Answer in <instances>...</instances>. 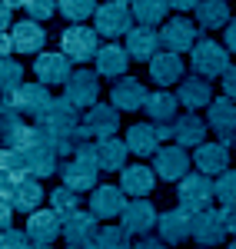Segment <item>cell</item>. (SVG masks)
<instances>
[{"mask_svg": "<svg viewBox=\"0 0 236 249\" xmlns=\"http://www.w3.org/2000/svg\"><path fill=\"white\" fill-rule=\"evenodd\" d=\"M97 150L87 143V146H80V153L77 156H70L63 166H60V179H63V186L67 190H73V193H93L97 190Z\"/></svg>", "mask_w": 236, "mask_h": 249, "instance_id": "obj_1", "label": "cell"}, {"mask_svg": "<svg viewBox=\"0 0 236 249\" xmlns=\"http://www.w3.org/2000/svg\"><path fill=\"white\" fill-rule=\"evenodd\" d=\"M190 63H193V73L203 80H213V77H223L233 63H230V50L226 43H217L213 37H203L190 50Z\"/></svg>", "mask_w": 236, "mask_h": 249, "instance_id": "obj_2", "label": "cell"}, {"mask_svg": "<svg viewBox=\"0 0 236 249\" xmlns=\"http://www.w3.org/2000/svg\"><path fill=\"white\" fill-rule=\"evenodd\" d=\"M57 103V96L50 93V87L43 83H23L10 100H3V110H17L20 116H34V123L50 113V107Z\"/></svg>", "mask_w": 236, "mask_h": 249, "instance_id": "obj_3", "label": "cell"}, {"mask_svg": "<svg viewBox=\"0 0 236 249\" xmlns=\"http://www.w3.org/2000/svg\"><path fill=\"white\" fill-rule=\"evenodd\" d=\"M93 27H97V34H103L110 40L127 37L133 30V7H130V0H103L97 17H93Z\"/></svg>", "mask_w": 236, "mask_h": 249, "instance_id": "obj_4", "label": "cell"}, {"mask_svg": "<svg viewBox=\"0 0 236 249\" xmlns=\"http://www.w3.org/2000/svg\"><path fill=\"white\" fill-rule=\"evenodd\" d=\"M60 50L73 63H87V60H97L100 53V34L97 27H87V23H70L60 37Z\"/></svg>", "mask_w": 236, "mask_h": 249, "instance_id": "obj_5", "label": "cell"}, {"mask_svg": "<svg viewBox=\"0 0 236 249\" xmlns=\"http://www.w3.org/2000/svg\"><path fill=\"white\" fill-rule=\"evenodd\" d=\"M177 199L183 210L190 213H203L210 210V203L217 199V183L206 176V173H190V176H183L177 186Z\"/></svg>", "mask_w": 236, "mask_h": 249, "instance_id": "obj_6", "label": "cell"}, {"mask_svg": "<svg viewBox=\"0 0 236 249\" xmlns=\"http://www.w3.org/2000/svg\"><path fill=\"white\" fill-rule=\"evenodd\" d=\"M3 199L17 213H37L43 203V186L34 176H3Z\"/></svg>", "mask_w": 236, "mask_h": 249, "instance_id": "obj_7", "label": "cell"}, {"mask_svg": "<svg viewBox=\"0 0 236 249\" xmlns=\"http://www.w3.org/2000/svg\"><path fill=\"white\" fill-rule=\"evenodd\" d=\"M160 37H163V50H170V53H190L203 40V30L193 20L173 17V20H166V27L160 30Z\"/></svg>", "mask_w": 236, "mask_h": 249, "instance_id": "obj_8", "label": "cell"}, {"mask_svg": "<svg viewBox=\"0 0 236 249\" xmlns=\"http://www.w3.org/2000/svg\"><path fill=\"white\" fill-rule=\"evenodd\" d=\"M70 63L73 60L67 57L63 50H50V53H40L37 60H34V77H37V83H43V87H67L70 83V77L77 73V70H70Z\"/></svg>", "mask_w": 236, "mask_h": 249, "instance_id": "obj_9", "label": "cell"}, {"mask_svg": "<svg viewBox=\"0 0 236 249\" xmlns=\"http://www.w3.org/2000/svg\"><path fill=\"white\" fill-rule=\"evenodd\" d=\"M100 219L93 216V213H87V210H80L73 213V216H67L63 219V243L70 249H83V246H93L97 243V236H100Z\"/></svg>", "mask_w": 236, "mask_h": 249, "instance_id": "obj_10", "label": "cell"}, {"mask_svg": "<svg viewBox=\"0 0 236 249\" xmlns=\"http://www.w3.org/2000/svg\"><path fill=\"white\" fill-rule=\"evenodd\" d=\"M63 96L77 107V110H90V107H97V96H100V73L97 70H77L70 83L63 87Z\"/></svg>", "mask_w": 236, "mask_h": 249, "instance_id": "obj_11", "label": "cell"}, {"mask_svg": "<svg viewBox=\"0 0 236 249\" xmlns=\"http://www.w3.org/2000/svg\"><path fill=\"white\" fill-rule=\"evenodd\" d=\"M146 100H150V90L140 83L137 77H120L110 90V103L117 107L120 113H137V110H146Z\"/></svg>", "mask_w": 236, "mask_h": 249, "instance_id": "obj_12", "label": "cell"}, {"mask_svg": "<svg viewBox=\"0 0 236 249\" xmlns=\"http://www.w3.org/2000/svg\"><path fill=\"white\" fill-rule=\"evenodd\" d=\"M190 166H193V160L183 146H163L153 156V173L166 183H180L183 176H190Z\"/></svg>", "mask_w": 236, "mask_h": 249, "instance_id": "obj_13", "label": "cell"}, {"mask_svg": "<svg viewBox=\"0 0 236 249\" xmlns=\"http://www.w3.org/2000/svg\"><path fill=\"white\" fill-rule=\"evenodd\" d=\"M230 236L226 230V216L223 210H203V213H193V239L203 243V246H217Z\"/></svg>", "mask_w": 236, "mask_h": 249, "instance_id": "obj_14", "label": "cell"}, {"mask_svg": "<svg viewBox=\"0 0 236 249\" xmlns=\"http://www.w3.org/2000/svg\"><path fill=\"white\" fill-rule=\"evenodd\" d=\"M120 226L130 232V236H150V230L160 226V216H157L150 199H130V206L120 216Z\"/></svg>", "mask_w": 236, "mask_h": 249, "instance_id": "obj_15", "label": "cell"}, {"mask_svg": "<svg viewBox=\"0 0 236 249\" xmlns=\"http://www.w3.org/2000/svg\"><path fill=\"white\" fill-rule=\"evenodd\" d=\"M193 166L197 173H206V176H223L230 170V146L219 140H206L203 146L193 150Z\"/></svg>", "mask_w": 236, "mask_h": 249, "instance_id": "obj_16", "label": "cell"}, {"mask_svg": "<svg viewBox=\"0 0 236 249\" xmlns=\"http://www.w3.org/2000/svg\"><path fill=\"white\" fill-rule=\"evenodd\" d=\"M130 203H127V193L113 186V183H103L97 190L90 193V213L97 216V219H113V216H123Z\"/></svg>", "mask_w": 236, "mask_h": 249, "instance_id": "obj_17", "label": "cell"}, {"mask_svg": "<svg viewBox=\"0 0 236 249\" xmlns=\"http://www.w3.org/2000/svg\"><path fill=\"white\" fill-rule=\"evenodd\" d=\"M206 123L210 130L219 136V143H230L236 136V100L230 96H217L206 110Z\"/></svg>", "mask_w": 236, "mask_h": 249, "instance_id": "obj_18", "label": "cell"}, {"mask_svg": "<svg viewBox=\"0 0 236 249\" xmlns=\"http://www.w3.org/2000/svg\"><path fill=\"white\" fill-rule=\"evenodd\" d=\"M60 232H63V216L57 210H37L27 216V236L37 246H50Z\"/></svg>", "mask_w": 236, "mask_h": 249, "instance_id": "obj_19", "label": "cell"}, {"mask_svg": "<svg viewBox=\"0 0 236 249\" xmlns=\"http://www.w3.org/2000/svg\"><path fill=\"white\" fill-rule=\"evenodd\" d=\"M193 236V213L177 206V210H166L160 216V239L166 246H177V243H186Z\"/></svg>", "mask_w": 236, "mask_h": 249, "instance_id": "obj_20", "label": "cell"}, {"mask_svg": "<svg viewBox=\"0 0 236 249\" xmlns=\"http://www.w3.org/2000/svg\"><path fill=\"white\" fill-rule=\"evenodd\" d=\"M127 53L133 60H150L163 53V37H160L157 27H133L127 34Z\"/></svg>", "mask_w": 236, "mask_h": 249, "instance_id": "obj_21", "label": "cell"}, {"mask_svg": "<svg viewBox=\"0 0 236 249\" xmlns=\"http://www.w3.org/2000/svg\"><path fill=\"white\" fill-rule=\"evenodd\" d=\"M143 113L150 116L153 126H173L180 116V96L170 93V90H153L150 100H146V110Z\"/></svg>", "mask_w": 236, "mask_h": 249, "instance_id": "obj_22", "label": "cell"}, {"mask_svg": "<svg viewBox=\"0 0 236 249\" xmlns=\"http://www.w3.org/2000/svg\"><path fill=\"white\" fill-rule=\"evenodd\" d=\"M206 130H210V123L203 120V116L197 113H180L177 123H173V140H177V146H183V150H197V146H203L206 143Z\"/></svg>", "mask_w": 236, "mask_h": 249, "instance_id": "obj_23", "label": "cell"}, {"mask_svg": "<svg viewBox=\"0 0 236 249\" xmlns=\"http://www.w3.org/2000/svg\"><path fill=\"white\" fill-rule=\"evenodd\" d=\"M153 186H157V173L150 166H143V163H133V166H127L120 173V190L127 196H133V199H146L153 193Z\"/></svg>", "mask_w": 236, "mask_h": 249, "instance_id": "obj_24", "label": "cell"}, {"mask_svg": "<svg viewBox=\"0 0 236 249\" xmlns=\"http://www.w3.org/2000/svg\"><path fill=\"white\" fill-rule=\"evenodd\" d=\"M130 53H127V47H120L117 40H110V43H103L97 53V73L100 77H110V80H120L127 77V67H130Z\"/></svg>", "mask_w": 236, "mask_h": 249, "instance_id": "obj_25", "label": "cell"}, {"mask_svg": "<svg viewBox=\"0 0 236 249\" xmlns=\"http://www.w3.org/2000/svg\"><path fill=\"white\" fill-rule=\"evenodd\" d=\"M83 126L90 130V136H97V140H107V136L117 133L120 126V110L113 103H97V107H90L87 116H83Z\"/></svg>", "mask_w": 236, "mask_h": 249, "instance_id": "obj_26", "label": "cell"}, {"mask_svg": "<svg viewBox=\"0 0 236 249\" xmlns=\"http://www.w3.org/2000/svg\"><path fill=\"white\" fill-rule=\"evenodd\" d=\"M10 37H14V50L17 53H43V43H47V30L40 27L37 20H20L14 23V30H10Z\"/></svg>", "mask_w": 236, "mask_h": 249, "instance_id": "obj_27", "label": "cell"}, {"mask_svg": "<svg viewBox=\"0 0 236 249\" xmlns=\"http://www.w3.org/2000/svg\"><path fill=\"white\" fill-rule=\"evenodd\" d=\"M163 136H160V130L153 126V123H137V126H130L127 130V146H130V153H137L140 160L143 156H157L163 146Z\"/></svg>", "mask_w": 236, "mask_h": 249, "instance_id": "obj_28", "label": "cell"}, {"mask_svg": "<svg viewBox=\"0 0 236 249\" xmlns=\"http://www.w3.org/2000/svg\"><path fill=\"white\" fill-rule=\"evenodd\" d=\"M177 96H180V103H183L190 113H197L200 107H210V103H213V87H210V80L190 73V77L180 83Z\"/></svg>", "mask_w": 236, "mask_h": 249, "instance_id": "obj_29", "label": "cell"}, {"mask_svg": "<svg viewBox=\"0 0 236 249\" xmlns=\"http://www.w3.org/2000/svg\"><path fill=\"white\" fill-rule=\"evenodd\" d=\"M150 80L160 83V90H166L170 83H180V80H183V57L163 50L160 57L150 60Z\"/></svg>", "mask_w": 236, "mask_h": 249, "instance_id": "obj_30", "label": "cell"}, {"mask_svg": "<svg viewBox=\"0 0 236 249\" xmlns=\"http://www.w3.org/2000/svg\"><path fill=\"white\" fill-rule=\"evenodd\" d=\"M93 150H97V166L107 173L113 170H127V153H130V146L123 143V140H117V136H107V140H97L93 143Z\"/></svg>", "mask_w": 236, "mask_h": 249, "instance_id": "obj_31", "label": "cell"}, {"mask_svg": "<svg viewBox=\"0 0 236 249\" xmlns=\"http://www.w3.org/2000/svg\"><path fill=\"white\" fill-rule=\"evenodd\" d=\"M0 130H3V143H7V146H27V143H34V126H30L27 116H20L17 110H3Z\"/></svg>", "mask_w": 236, "mask_h": 249, "instance_id": "obj_32", "label": "cell"}, {"mask_svg": "<svg viewBox=\"0 0 236 249\" xmlns=\"http://www.w3.org/2000/svg\"><path fill=\"white\" fill-rule=\"evenodd\" d=\"M193 17H197L200 30H219V27H230V20H233L226 0H203L193 10Z\"/></svg>", "mask_w": 236, "mask_h": 249, "instance_id": "obj_33", "label": "cell"}, {"mask_svg": "<svg viewBox=\"0 0 236 249\" xmlns=\"http://www.w3.org/2000/svg\"><path fill=\"white\" fill-rule=\"evenodd\" d=\"M130 7H133L137 27H157L170 10V0H130Z\"/></svg>", "mask_w": 236, "mask_h": 249, "instance_id": "obj_34", "label": "cell"}, {"mask_svg": "<svg viewBox=\"0 0 236 249\" xmlns=\"http://www.w3.org/2000/svg\"><path fill=\"white\" fill-rule=\"evenodd\" d=\"M100 3L97 0H60V14L70 23H83L87 17H97Z\"/></svg>", "mask_w": 236, "mask_h": 249, "instance_id": "obj_35", "label": "cell"}, {"mask_svg": "<svg viewBox=\"0 0 236 249\" xmlns=\"http://www.w3.org/2000/svg\"><path fill=\"white\" fill-rule=\"evenodd\" d=\"M0 80H3V100H10V96L23 87V67H20L14 57H7L0 63Z\"/></svg>", "mask_w": 236, "mask_h": 249, "instance_id": "obj_36", "label": "cell"}, {"mask_svg": "<svg viewBox=\"0 0 236 249\" xmlns=\"http://www.w3.org/2000/svg\"><path fill=\"white\" fill-rule=\"evenodd\" d=\"M93 249H133V243H130V232L123 226H103Z\"/></svg>", "mask_w": 236, "mask_h": 249, "instance_id": "obj_37", "label": "cell"}, {"mask_svg": "<svg viewBox=\"0 0 236 249\" xmlns=\"http://www.w3.org/2000/svg\"><path fill=\"white\" fill-rule=\"evenodd\" d=\"M50 210H57L63 219H67V216H73V213H80V193L67 190V186L54 190V193H50Z\"/></svg>", "mask_w": 236, "mask_h": 249, "instance_id": "obj_38", "label": "cell"}, {"mask_svg": "<svg viewBox=\"0 0 236 249\" xmlns=\"http://www.w3.org/2000/svg\"><path fill=\"white\" fill-rule=\"evenodd\" d=\"M217 199L223 210H236V170H226L217 176Z\"/></svg>", "mask_w": 236, "mask_h": 249, "instance_id": "obj_39", "label": "cell"}, {"mask_svg": "<svg viewBox=\"0 0 236 249\" xmlns=\"http://www.w3.org/2000/svg\"><path fill=\"white\" fill-rule=\"evenodd\" d=\"M23 10L30 14V20H37V23H40V20L54 17V14L60 10V0H27Z\"/></svg>", "mask_w": 236, "mask_h": 249, "instance_id": "obj_40", "label": "cell"}, {"mask_svg": "<svg viewBox=\"0 0 236 249\" xmlns=\"http://www.w3.org/2000/svg\"><path fill=\"white\" fill-rule=\"evenodd\" d=\"M0 249H34V239L27 236V230H3Z\"/></svg>", "mask_w": 236, "mask_h": 249, "instance_id": "obj_41", "label": "cell"}, {"mask_svg": "<svg viewBox=\"0 0 236 249\" xmlns=\"http://www.w3.org/2000/svg\"><path fill=\"white\" fill-rule=\"evenodd\" d=\"M223 93L230 96V100H236V63L223 73Z\"/></svg>", "mask_w": 236, "mask_h": 249, "instance_id": "obj_42", "label": "cell"}, {"mask_svg": "<svg viewBox=\"0 0 236 249\" xmlns=\"http://www.w3.org/2000/svg\"><path fill=\"white\" fill-rule=\"evenodd\" d=\"M133 249H166V243L157 236H140V243H133Z\"/></svg>", "mask_w": 236, "mask_h": 249, "instance_id": "obj_43", "label": "cell"}, {"mask_svg": "<svg viewBox=\"0 0 236 249\" xmlns=\"http://www.w3.org/2000/svg\"><path fill=\"white\" fill-rule=\"evenodd\" d=\"M223 43H226V50H230V53H236V17L230 20V27H226V37H223Z\"/></svg>", "mask_w": 236, "mask_h": 249, "instance_id": "obj_44", "label": "cell"}, {"mask_svg": "<svg viewBox=\"0 0 236 249\" xmlns=\"http://www.w3.org/2000/svg\"><path fill=\"white\" fill-rule=\"evenodd\" d=\"M10 219H14V206L3 199V210H0V223H3V230H14V226H10Z\"/></svg>", "mask_w": 236, "mask_h": 249, "instance_id": "obj_45", "label": "cell"}, {"mask_svg": "<svg viewBox=\"0 0 236 249\" xmlns=\"http://www.w3.org/2000/svg\"><path fill=\"white\" fill-rule=\"evenodd\" d=\"M200 3H203V0H170L173 10H197Z\"/></svg>", "mask_w": 236, "mask_h": 249, "instance_id": "obj_46", "label": "cell"}, {"mask_svg": "<svg viewBox=\"0 0 236 249\" xmlns=\"http://www.w3.org/2000/svg\"><path fill=\"white\" fill-rule=\"evenodd\" d=\"M223 216H226V230H230V236L236 239V210H223Z\"/></svg>", "mask_w": 236, "mask_h": 249, "instance_id": "obj_47", "label": "cell"}, {"mask_svg": "<svg viewBox=\"0 0 236 249\" xmlns=\"http://www.w3.org/2000/svg\"><path fill=\"white\" fill-rule=\"evenodd\" d=\"M0 50H3V60L10 57V53H17V50H14V37H7V34H3V40H0Z\"/></svg>", "mask_w": 236, "mask_h": 249, "instance_id": "obj_48", "label": "cell"}, {"mask_svg": "<svg viewBox=\"0 0 236 249\" xmlns=\"http://www.w3.org/2000/svg\"><path fill=\"white\" fill-rule=\"evenodd\" d=\"M0 20H3V34H7V27H10V7L0 10ZM10 30H14V27H10Z\"/></svg>", "mask_w": 236, "mask_h": 249, "instance_id": "obj_49", "label": "cell"}, {"mask_svg": "<svg viewBox=\"0 0 236 249\" xmlns=\"http://www.w3.org/2000/svg\"><path fill=\"white\" fill-rule=\"evenodd\" d=\"M23 3H27V0H3V7H10V10H14V7H23Z\"/></svg>", "mask_w": 236, "mask_h": 249, "instance_id": "obj_50", "label": "cell"}, {"mask_svg": "<svg viewBox=\"0 0 236 249\" xmlns=\"http://www.w3.org/2000/svg\"><path fill=\"white\" fill-rule=\"evenodd\" d=\"M226 249H236V239H233V243H230V246H226Z\"/></svg>", "mask_w": 236, "mask_h": 249, "instance_id": "obj_51", "label": "cell"}, {"mask_svg": "<svg viewBox=\"0 0 236 249\" xmlns=\"http://www.w3.org/2000/svg\"><path fill=\"white\" fill-rule=\"evenodd\" d=\"M37 249H54V246H37Z\"/></svg>", "mask_w": 236, "mask_h": 249, "instance_id": "obj_52", "label": "cell"}, {"mask_svg": "<svg viewBox=\"0 0 236 249\" xmlns=\"http://www.w3.org/2000/svg\"><path fill=\"white\" fill-rule=\"evenodd\" d=\"M233 150H236V136H233Z\"/></svg>", "mask_w": 236, "mask_h": 249, "instance_id": "obj_53", "label": "cell"}, {"mask_svg": "<svg viewBox=\"0 0 236 249\" xmlns=\"http://www.w3.org/2000/svg\"><path fill=\"white\" fill-rule=\"evenodd\" d=\"M83 249H93V246H83Z\"/></svg>", "mask_w": 236, "mask_h": 249, "instance_id": "obj_54", "label": "cell"}, {"mask_svg": "<svg viewBox=\"0 0 236 249\" xmlns=\"http://www.w3.org/2000/svg\"><path fill=\"white\" fill-rule=\"evenodd\" d=\"M200 249H206V246H200Z\"/></svg>", "mask_w": 236, "mask_h": 249, "instance_id": "obj_55", "label": "cell"}]
</instances>
